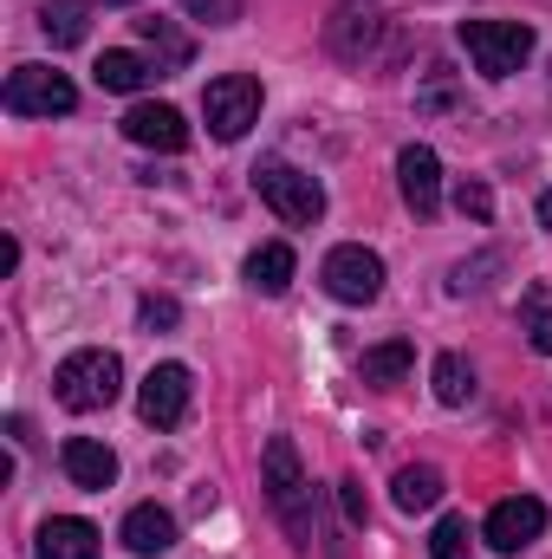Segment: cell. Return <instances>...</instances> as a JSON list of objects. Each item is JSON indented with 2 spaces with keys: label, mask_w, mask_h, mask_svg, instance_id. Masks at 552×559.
Masks as SVG:
<instances>
[{
  "label": "cell",
  "mask_w": 552,
  "mask_h": 559,
  "mask_svg": "<svg viewBox=\"0 0 552 559\" xmlns=\"http://www.w3.org/2000/svg\"><path fill=\"white\" fill-rule=\"evenodd\" d=\"M520 319H527V345L540 358H552V293L547 286H527L520 293Z\"/></svg>",
  "instance_id": "23"
},
{
  "label": "cell",
  "mask_w": 552,
  "mask_h": 559,
  "mask_svg": "<svg viewBox=\"0 0 552 559\" xmlns=\"http://www.w3.org/2000/svg\"><path fill=\"white\" fill-rule=\"evenodd\" d=\"M429 378H435V404H448V411H461V404L475 397V365H468L461 352H442Z\"/></svg>",
  "instance_id": "21"
},
{
  "label": "cell",
  "mask_w": 552,
  "mask_h": 559,
  "mask_svg": "<svg viewBox=\"0 0 552 559\" xmlns=\"http://www.w3.org/2000/svg\"><path fill=\"white\" fill-rule=\"evenodd\" d=\"M124 547L137 559H156L176 547V514L169 508H156V501H143V508H131L124 514Z\"/></svg>",
  "instance_id": "13"
},
{
  "label": "cell",
  "mask_w": 552,
  "mask_h": 559,
  "mask_svg": "<svg viewBox=\"0 0 552 559\" xmlns=\"http://www.w3.org/2000/svg\"><path fill=\"white\" fill-rule=\"evenodd\" d=\"M156 79H163V66L143 59V52H124V46L98 59V85H105V92H143V85H156Z\"/></svg>",
  "instance_id": "15"
},
{
  "label": "cell",
  "mask_w": 552,
  "mask_h": 559,
  "mask_svg": "<svg viewBox=\"0 0 552 559\" xmlns=\"http://www.w3.org/2000/svg\"><path fill=\"white\" fill-rule=\"evenodd\" d=\"M292 267H299V261H292V248H286V241H267V248H254V254H248V286L274 299V293L292 286Z\"/></svg>",
  "instance_id": "17"
},
{
  "label": "cell",
  "mask_w": 552,
  "mask_h": 559,
  "mask_svg": "<svg viewBox=\"0 0 552 559\" xmlns=\"http://www.w3.org/2000/svg\"><path fill=\"white\" fill-rule=\"evenodd\" d=\"M397 189H404V202H410L422 222L442 209V156H435L429 143H410V150L397 156Z\"/></svg>",
  "instance_id": "10"
},
{
  "label": "cell",
  "mask_w": 552,
  "mask_h": 559,
  "mask_svg": "<svg viewBox=\"0 0 552 559\" xmlns=\"http://www.w3.org/2000/svg\"><path fill=\"white\" fill-rule=\"evenodd\" d=\"M410 365H416V345L410 338H384V345H371L364 352V384H397V378H410Z\"/></svg>",
  "instance_id": "20"
},
{
  "label": "cell",
  "mask_w": 552,
  "mask_h": 559,
  "mask_svg": "<svg viewBox=\"0 0 552 559\" xmlns=\"http://www.w3.org/2000/svg\"><path fill=\"white\" fill-rule=\"evenodd\" d=\"M488 274H501V254H481V261H461L455 274H448V293H481Z\"/></svg>",
  "instance_id": "27"
},
{
  "label": "cell",
  "mask_w": 552,
  "mask_h": 559,
  "mask_svg": "<svg viewBox=\"0 0 552 559\" xmlns=\"http://www.w3.org/2000/svg\"><path fill=\"white\" fill-rule=\"evenodd\" d=\"M338 501H345L351 527H364V514H371V508H364V488H358V481H338Z\"/></svg>",
  "instance_id": "29"
},
{
  "label": "cell",
  "mask_w": 552,
  "mask_h": 559,
  "mask_svg": "<svg viewBox=\"0 0 552 559\" xmlns=\"http://www.w3.org/2000/svg\"><path fill=\"white\" fill-rule=\"evenodd\" d=\"M391 495H397L404 514H429V508L442 501V468H435V462H410V468H397Z\"/></svg>",
  "instance_id": "16"
},
{
  "label": "cell",
  "mask_w": 552,
  "mask_h": 559,
  "mask_svg": "<svg viewBox=\"0 0 552 559\" xmlns=\"http://www.w3.org/2000/svg\"><path fill=\"white\" fill-rule=\"evenodd\" d=\"M85 26H92V7H85V0H46V7H39V33H46L52 46H79Z\"/></svg>",
  "instance_id": "19"
},
{
  "label": "cell",
  "mask_w": 552,
  "mask_h": 559,
  "mask_svg": "<svg viewBox=\"0 0 552 559\" xmlns=\"http://www.w3.org/2000/svg\"><path fill=\"white\" fill-rule=\"evenodd\" d=\"M202 118H208V138L215 143H241L261 124V79L248 72H228L202 92Z\"/></svg>",
  "instance_id": "5"
},
{
  "label": "cell",
  "mask_w": 552,
  "mask_h": 559,
  "mask_svg": "<svg viewBox=\"0 0 552 559\" xmlns=\"http://www.w3.org/2000/svg\"><path fill=\"white\" fill-rule=\"evenodd\" d=\"M189 397H195L189 365H149V378H143V391H137V417L149 429H176V423L189 417Z\"/></svg>",
  "instance_id": "8"
},
{
  "label": "cell",
  "mask_w": 552,
  "mask_h": 559,
  "mask_svg": "<svg viewBox=\"0 0 552 559\" xmlns=\"http://www.w3.org/2000/svg\"><path fill=\"white\" fill-rule=\"evenodd\" d=\"M461 46L481 79H514L533 59V26L520 20H461Z\"/></svg>",
  "instance_id": "4"
},
{
  "label": "cell",
  "mask_w": 552,
  "mask_h": 559,
  "mask_svg": "<svg viewBox=\"0 0 552 559\" xmlns=\"http://www.w3.org/2000/svg\"><path fill=\"white\" fill-rule=\"evenodd\" d=\"M105 7H131V0H105Z\"/></svg>",
  "instance_id": "31"
},
{
  "label": "cell",
  "mask_w": 552,
  "mask_h": 559,
  "mask_svg": "<svg viewBox=\"0 0 552 559\" xmlns=\"http://www.w3.org/2000/svg\"><path fill=\"white\" fill-rule=\"evenodd\" d=\"M59 462H65V475H72L79 488H98V495H105V488L118 481V455H111L98 436H72V442L59 449Z\"/></svg>",
  "instance_id": "12"
},
{
  "label": "cell",
  "mask_w": 552,
  "mask_h": 559,
  "mask_svg": "<svg viewBox=\"0 0 552 559\" xmlns=\"http://www.w3.org/2000/svg\"><path fill=\"white\" fill-rule=\"evenodd\" d=\"M39 559H98V527L79 514H52L39 527Z\"/></svg>",
  "instance_id": "14"
},
{
  "label": "cell",
  "mask_w": 552,
  "mask_h": 559,
  "mask_svg": "<svg viewBox=\"0 0 552 559\" xmlns=\"http://www.w3.org/2000/svg\"><path fill=\"white\" fill-rule=\"evenodd\" d=\"M137 319H143V325H149V332H176V325H182V306H176L169 293H143Z\"/></svg>",
  "instance_id": "26"
},
{
  "label": "cell",
  "mask_w": 552,
  "mask_h": 559,
  "mask_svg": "<svg viewBox=\"0 0 552 559\" xmlns=\"http://www.w3.org/2000/svg\"><path fill=\"white\" fill-rule=\"evenodd\" d=\"M319 280H325V293H332V299H345V306H371V299L384 293V261H377L364 241H345V248H332V254H325Z\"/></svg>",
  "instance_id": "7"
},
{
  "label": "cell",
  "mask_w": 552,
  "mask_h": 559,
  "mask_svg": "<svg viewBox=\"0 0 552 559\" xmlns=\"http://www.w3.org/2000/svg\"><path fill=\"white\" fill-rule=\"evenodd\" d=\"M455 209H461L468 222H488V215H494V189H488L481 176H461V182H455Z\"/></svg>",
  "instance_id": "25"
},
{
  "label": "cell",
  "mask_w": 552,
  "mask_h": 559,
  "mask_svg": "<svg viewBox=\"0 0 552 559\" xmlns=\"http://www.w3.org/2000/svg\"><path fill=\"white\" fill-rule=\"evenodd\" d=\"M124 138L143 143V150L176 156V150L189 143V124H182V111H176V105H131V111H124Z\"/></svg>",
  "instance_id": "11"
},
{
  "label": "cell",
  "mask_w": 552,
  "mask_h": 559,
  "mask_svg": "<svg viewBox=\"0 0 552 559\" xmlns=\"http://www.w3.org/2000/svg\"><path fill=\"white\" fill-rule=\"evenodd\" d=\"M254 195L274 209L286 228H312L319 215H325V189H319V176H305V169H292V163H254Z\"/></svg>",
  "instance_id": "3"
},
{
  "label": "cell",
  "mask_w": 552,
  "mask_h": 559,
  "mask_svg": "<svg viewBox=\"0 0 552 559\" xmlns=\"http://www.w3.org/2000/svg\"><path fill=\"white\" fill-rule=\"evenodd\" d=\"M429 554L435 559H461L468 554V521H461V514H442L435 534H429Z\"/></svg>",
  "instance_id": "24"
},
{
  "label": "cell",
  "mask_w": 552,
  "mask_h": 559,
  "mask_svg": "<svg viewBox=\"0 0 552 559\" xmlns=\"http://www.w3.org/2000/svg\"><path fill=\"white\" fill-rule=\"evenodd\" d=\"M540 228H547V235H552V189H547V195H540Z\"/></svg>",
  "instance_id": "30"
},
{
  "label": "cell",
  "mask_w": 552,
  "mask_h": 559,
  "mask_svg": "<svg viewBox=\"0 0 552 559\" xmlns=\"http://www.w3.org/2000/svg\"><path fill=\"white\" fill-rule=\"evenodd\" d=\"M267 501H274V514L286 521V534H292V547H312V481H305V468H299V449H292V436H274L267 442Z\"/></svg>",
  "instance_id": "2"
},
{
  "label": "cell",
  "mask_w": 552,
  "mask_h": 559,
  "mask_svg": "<svg viewBox=\"0 0 552 559\" xmlns=\"http://www.w3.org/2000/svg\"><path fill=\"white\" fill-rule=\"evenodd\" d=\"M118 391H124V365H118V352H105V345H85V352H72V358H59V371H52V397L65 404V411H111L118 404Z\"/></svg>",
  "instance_id": "1"
},
{
  "label": "cell",
  "mask_w": 552,
  "mask_h": 559,
  "mask_svg": "<svg viewBox=\"0 0 552 559\" xmlns=\"http://www.w3.org/2000/svg\"><path fill=\"white\" fill-rule=\"evenodd\" d=\"M182 13H195L208 26H235L241 20V0H182Z\"/></svg>",
  "instance_id": "28"
},
{
  "label": "cell",
  "mask_w": 552,
  "mask_h": 559,
  "mask_svg": "<svg viewBox=\"0 0 552 559\" xmlns=\"http://www.w3.org/2000/svg\"><path fill=\"white\" fill-rule=\"evenodd\" d=\"M143 46L156 52V66H163V79L169 72H182L189 59H195V46H189V33H176V20H137Z\"/></svg>",
  "instance_id": "18"
},
{
  "label": "cell",
  "mask_w": 552,
  "mask_h": 559,
  "mask_svg": "<svg viewBox=\"0 0 552 559\" xmlns=\"http://www.w3.org/2000/svg\"><path fill=\"white\" fill-rule=\"evenodd\" d=\"M377 33H384L377 13H338V20H332V52H338V59H364Z\"/></svg>",
  "instance_id": "22"
},
{
  "label": "cell",
  "mask_w": 552,
  "mask_h": 559,
  "mask_svg": "<svg viewBox=\"0 0 552 559\" xmlns=\"http://www.w3.org/2000/svg\"><path fill=\"white\" fill-rule=\"evenodd\" d=\"M0 105H7L13 118H65V111L79 105V85H72L65 72H52V66H13Z\"/></svg>",
  "instance_id": "6"
},
{
  "label": "cell",
  "mask_w": 552,
  "mask_h": 559,
  "mask_svg": "<svg viewBox=\"0 0 552 559\" xmlns=\"http://www.w3.org/2000/svg\"><path fill=\"white\" fill-rule=\"evenodd\" d=\"M488 547L494 554H520V547H533L540 534H547V501H533V495H507V501H494V514H488Z\"/></svg>",
  "instance_id": "9"
}]
</instances>
